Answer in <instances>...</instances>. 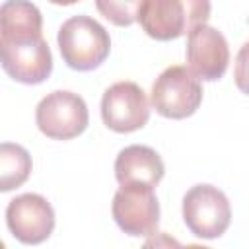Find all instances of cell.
<instances>
[{
	"mask_svg": "<svg viewBox=\"0 0 249 249\" xmlns=\"http://www.w3.org/2000/svg\"><path fill=\"white\" fill-rule=\"evenodd\" d=\"M0 60L4 72L25 86L43 84L53 72V54L43 35L0 37Z\"/></svg>",
	"mask_w": 249,
	"mask_h": 249,
	"instance_id": "cell-5",
	"label": "cell"
},
{
	"mask_svg": "<svg viewBox=\"0 0 249 249\" xmlns=\"http://www.w3.org/2000/svg\"><path fill=\"white\" fill-rule=\"evenodd\" d=\"M233 80L241 93L249 95V41L241 45L235 56V68H233Z\"/></svg>",
	"mask_w": 249,
	"mask_h": 249,
	"instance_id": "cell-15",
	"label": "cell"
},
{
	"mask_svg": "<svg viewBox=\"0 0 249 249\" xmlns=\"http://www.w3.org/2000/svg\"><path fill=\"white\" fill-rule=\"evenodd\" d=\"M51 4H56V6H72V4H78L80 0H49Z\"/></svg>",
	"mask_w": 249,
	"mask_h": 249,
	"instance_id": "cell-16",
	"label": "cell"
},
{
	"mask_svg": "<svg viewBox=\"0 0 249 249\" xmlns=\"http://www.w3.org/2000/svg\"><path fill=\"white\" fill-rule=\"evenodd\" d=\"M6 224L18 241L39 245L47 241L54 230V210L51 202L37 193L18 195L8 202Z\"/></svg>",
	"mask_w": 249,
	"mask_h": 249,
	"instance_id": "cell-9",
	"label": "cell"
},
{
	"mask_svg": "<svg viewBox=\"0 0 249 249\" xmlns=\"http://www.w3.org/2000/svg\"><path fill=\"white\" fill-rule=\"evenodd\" d=\"M37 128L53 140H70L80 136L89 123L88 105L82 95L66 89L47 93L35 109Z\"/></svg>",
	"mask_w": 249,
	"mask_h": 249,
	"instance_id": "cell-6",
	"label": "cell"
},
{
	"mask_svg": "<svg viewBox=\"0 0 249 249\" xmlns=\"http://www.w3.org/2000/svg\"><path fill=\"white\" fill-rule=\"evenodd\" d=\"M62 60L78 72L99 68L111 53V37L107 29L89 16L68 18L56 35Z\"/></svg>",
	"mask_w": 249,
	"mask_h": 249,
	"instance_id": "cell-2",
	"label": "cell"
},
{
	"mask_svg": "<svg viewBox=\"0 0 249 249\" xmlns=\"http://www.w3.org/2000/svg\"><path fill=\"white\" fill-rule=\"evenodd\" d=\"M115 224L132 237L154 235L160 224V202L152 187H121L111 204Z\"/></svg>",
	"mask_w": 249,
	"mask_h": 249,
	"instance_id": "cell-8",
	"label": "cell"
},
{
	"mask_svg": "<svg viewBox=\"0 0 249 249\" xmlns=\"http://www.w3.org/2000/svg\"><path fill=\"white\" fill-rule=\"evenodd\" d=\"M43 35L41 10L29 0H6L0 8V37Z\"/></svg>",
	"mask_w": 249,
	"mask_h": 249,
	"instance_id": "cell-12",
	"label": "cell"
},
{
	"mask_svg": "<svg viewBox=\"0 0 249 249\" xmlns=\"http://www.w3.org/2000/svg\"><path fill=\"white\" fill-rule=\"evenodd\" d=\"M33 169L29 152L14 142L0 144V191L8 193L21 187Z\"/></svg>",
	"mask_w": 249,
	"mask_h": 249,
	"instance_id": "cell-13",
	"label": "cell"
},
{
	"mask_svg": "<svg viewBox=\"0 0 249 249\" xmlns=\"http://www.w3.org/2000/svg\"><path fill=\"white\" fill-rule=\"evenodd\" d=\"M144 0H95L97 12L117 27H128L138 21Z\"/></svg>",
	"mask_w": 249,
	"mask_h": 249,
	"instance_id": "cell-14",
	"label": "cell"
},
{
	"mask_svg": "<svg viewBox=\"0 0 249 249\" xmlns=\"http://www.w3.org/2000/svg\"><path fill=\"white\" fill-rule=\"evenodd\" d=\"M183 222L200 239H218L231 222V206L224 191L214 185H193L183 196Z\"/></svg>",
	"mask_w": 249,
	"mask_h": 249,
	"instance_id": "cell-4",
	"label": "cell"
},
{
	"mask_svg": "<svg viewBox=\"0 0 249 249\" xmlns=\"http://www.w3.org/2000/svg\"><path fill=\"white\" fill-rule=\"evenodd\" d=\"M150 101L144 89L134 82H117L103 91V124L119 134L140 130L150 119Z\"/></svg>",
	"mask_w": 249,
	"mask_h": 249,
	"instance_id": "cell-7",
	"label": "cell"
},
{
	"mask_svg": "<svg viewBox=\"0 0 249 249\" xmlns=\"http://www.w3.org/2000/svg\"><path fill=\"white\" fill-rule=\"evenodd\" d=\"M210 12V0H144L138 23L148 37L171 41L206 23Z\"/></svg>",
	"mask_w": 249,
	"mask_h": 249,
	"instance_id": "cell-1",
	"label": "cell"
},
{
	"mask_svg": "<svg viewBox=\"0 0 249 249\" xmlns=\"http://www.w3.org/2000/svg\"><path fill=\"white\" fill-rule=\"evenodd\" d=\"M187 64L202 82L220 80L230 66V47L222 31L212 25H198L187 35Z\"/></svg>",
	"mask_w": 249,
	"mask_h": 249,
	"instance_id": "cell-10",
	"label": "cell"
},
{
	"mask_svg": "<svg viewBox=\"0 0 249 249\" xmlns=\"http://www.w3.org/2000/svg\"><path fill=\"white\" fill-rule=\"evenodd\" d=\"M165 165L160 154L142 144H132L123 148L115 160V179L121 187H158L163 179Z\"/></svg>",
	"mask_w": 249,
	"mask_h": 249,
	"instance_id": "cell-11",
	"label": "cell"
},
{
	"mask_svg": "<svg viewBox=\"0 0 249 249\" xmlns=\"http://www.w3.org/2000/svg\"><path fill=\"white\" fill-rule=\"evenodd\" d=\"M150 103L152 109L165 119H187L195 115L202 103L200 80L187 66H169L156 78Z\"/></svg>",
	"mask_w": 249,
	"mask_h": 249,
	"instance_id": "cell-3",
	"label": "cell"
}]
</instances>
